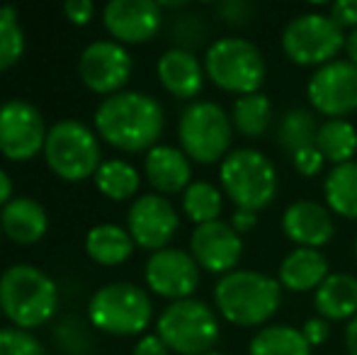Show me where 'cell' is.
<instances>
[{"label":"cell","mask_w":357,"mask_h":355,"mask_svg":"<svg viewBox=\"0 0 357 355\" xmlns=\"http://www.w3.org/2000/svg\"><path fill=\"white\" fill-rule=\"evenodd\" d=\"M165 127L163 105L142 90H122L105 98L95 109V132L119 151L149 153L158 146Z\"/></svg>","instance_id":"cell-1"},{"label":"cell","mask_w":357,"mask_h":355,"mask_svg":"<svg viewBox=\"0 0 357 355\" xmlns=\"http://www.w3.org/2000/svg\"><path fill=\"white\" fill-rule=\"evenodd\" d=\"M216 312L236 326H260L282 304V285L260 270H234L219 278L214 287Z\"/></svg>","instance_id":"cell-2"},{"label":"cell","mask_w":357,"mask_h":355,"mask_svg":"<svg viewBox=\"0 0 357 355\" xmlns=\"http://www.w3.org/2000/svg\"><path fill=\"white\" fill-rule=\"evenodd\" d=\"M0 309L15 328H37L59 309V287L42 268L17 263L0 275Z\"/></svg>","instance_id":"cell-3"},{"label":"cell","mask_w":357,"mask_h":355,"mask_svg":"<svg viewBox=\"0 0 357 355\" xmlns=\"http://www.w3.org/2000/svg\"><path fill=\"white\" fill-rule=\"evenodd\" d=\"M221 192L236 204V209L260 212L270 207L278 195V168L258 149H234L219 166Z\"/></svg>","instance_id":"cell-4"},{"label":"cell","mask_w":357,"mask_h":355,"mask_svg":"<svg viewBox=\"0 0 357 355\" xmlns=\"http://www.w3.org/2000/svg\"><path fill=\"white\" fill-rule=\"evenodd\" d=\"M204 73L219 90L238 98L260 93L265 83V59L253 42L241 37H221L204 54Z\"/></svg>","instance_id":"cell-5"},{"label":"cell","mask_w":357,"mask_h":355,"mask_svg":"<svg viewBox=\"0 0 357 355\" xmlns=\"http://www.w3.org/2000/svg\"><path fill=\"white\" fill-rule=\"evenodd\" d=\"M178 139L185 156L202 166H212L229 156L234 122L221 105L212 100H195L180 114Z\"/></svg>","instance_id":"cell-6"},{"label":"cell","mask_w":357,"mask_h":355,"mask_svg":"<svg viewBox=\"0 0 357 355\" xmlns=\"http://www.w3.org/2000/svg\"><path fill=\"white\" fill-rule=\"evenodd\" d=\"M219 319L216 312L202 299H178L160 312L155 333L178 355L212 353L219 341Z\"/></svg>","instance_id":"cell-7"},{"label":"cell","mask_w":357,"mask_h":355,"mask_svg":"<svg viewBox=\"0 0 357 355\" xmlns=\"http://www.w3.org/2000/svg\"><path fill=\"white\" fill-rule=\"evenodd\" d=\"M88 317L98 331L112 336H139L153 319V302L134 282H109L93 294Z\"/></svg>","instance_id":"cell-8"},{"label":"cell","mask_w":357,"mask_h":355,"mask_svg":"<svg viewBox=\"0 0 357 355\" xmlns=\"http://www.w3.org/2000/svg\"><path fill=\"white\" fill-rule=\"evenodd\" d=\"M44 161L66 183H80L100 168V144L95 132L78 119H61L49 127L44 142Z\"/></svg>","instance_id":"cell-9"},{"label":"cell","mask_w":357,"mask_h":355,"mask_svg":"<svg viewBox=\"0 0 357 355\" xmlns=\"http://www.w3.org/2000/svg\"><path fill=\"white\" fill-rule=\"evenodd\" d=\"M343 27L331 15L304 13L289 20L282 32V52L296 66H326L345 49Z\"/></svg>","instance_id":"cell-10"},{"label":"cell","mask_w":357,"mask_h":355,"mask_svg":"<svg viewBox=\"0 0 357 355\" xmlns=\"http://www.w3.org/2000/svg\"><path fill=\"white\" fill-rule=\"evenodd\" d=\"M47 124L32 103L13 98L0 105V153L10 161H29L44 151Z\"/></svg>","instance_id":"cell-11"},{"label":"cell","mask_w":357,"mask_h":355,"mask_svg":"<svg viewBox=\"0 0 357 355\" xmlns=\"http://www.w3.org/2000/svg\"><path fill=\"white\" fill-rule=\"evenodd\" d=\"M311 107L328 119H343L357 112V66L348 59H335L316 68L306 86Z\"/></svg>","instance_id":"cell-12"},{"label":"cell","mask_w":357,"mask_h":355,"mask_svg":"<svg viewBox=\"0 0 357 355\" xmlns=\"http://www.w3.org/2000/svg\"><path fill=\"white\" fill-rule=\"evenodd\" d=\"M134 61L127 47L114 39H100L83 49L78 61V73L85 88L98 95H114L122 93L127 81L132 78Z\"/></svg>","instance_id":"cell-13"},{"label":"cell","mask_w":357,"mask_h":355,"mask_svg":"<svg viewBox=\"0 0 357 355\" xmlns=\"http://www.w3.org/2000/svg\"><path fill=\"white\" fill-rule=\"evenodd\" d=\"M180 227V217L168 197L158 192L139 195L127 214V232L146 251H163Z\"/></svg>","instance_id":"cell-14"},{"label":"cell","mask_w":357,"mask_h":355,"mask_svg":"<svg viewBox=\"0 0 357 355\" xmlns=\"http://www.w3.org/2000/svg\"><path fill=\"white\" fill-rule=\"evenodd\" d=\"M146 285L153 294L170 302L190 299L199 285V266L183 248H163L149 256L144 270Z\"/></svg>","instance_id":"cell-15"},{"label":"cell","mask_w":357,"mask_h":355,"mask_svg":"<svg viewBox=\"0 0 357 355\" xmlns=\"http://www.w3.org/2000/svg\"><path fill=\"white\" fill-rule=\"evenodd\" d=\"M163 10L153 0H109L102 8V24L114 42L144 44L160 29Z\"/></svg>","instance_id":"cell-16"},{"label":"cell","mask_w":357,"mask_h":355,"mask_svg":"<svg viewBox=\"0 0 357 355\" xmlns=\"http://www.w3.org/2000/svg\"><path fill=\"white\" fill-rule=\"evenodd\" d=\"M190 253L197 261V266L207 273H234L243 253L241 234L229 222H209L195 227L190 236Z\"/></svg>","instance_id":"cell-17"},{"label":"cell","mask_w":357,"mask_h":355,"mask_svg":"<svg viewBox=\"0 0 357 355\" xmlns=\"http://www.w3.org/2000/svg\"><path fill=\"white\" fill-rule=\"evenodd\" d=\"M282 232L296 248H316L331 243L335 236L333 212L314 199L291 202L282 214Z\"/></svg>","instance_id":"cell-18"},{"label":"cell","mask_w":357,"mask_h":355,"mask_svg":"<svg viewBox=\"0 0 357 355\" xmlns=\"http://www.w3.org/2000/svg\"><path fill=\"white\" fill-rule=\"evenodd\" d=\"M155 71H158L160 86L178 100L197 98L204 88V78H207L204 63H199V59L192 52L178 47L163 52Z\"/></svg>","instance_id":"cell-19"},{"label":"cell","mask_w":357,"mask_h":355,"mask_svg":"<svg viewBox=\"0 0 357 355\" xmlns=\"http://www.w3.org/2000/svg\"><path fill=\"white\" fill-rule=\"evenodd\" d=\"M144 173L151 188L165 197V195L185 192L190 188L192 166H190V158L185 156L183 149L158 144V146H153L146 153Z\"/></svg>","instance_id":"cell-20"},{"label":"cell","mask_w":357,"mask_h":355,"mask_svg":"<svg viewBox=\"0 0 357 355\" xmlns=\"http://www.w3.org/2000/svg\"><path fill=\"white\" fill-rule=\"evenodd\" d=\"M0 229L15 243H37L49 229L47 209L32 197H13V202L5 204L0 212Z\"/></svg>","instance_id":"cell-21"},{"label":"cell","mask_w":357,"mask_h":355,"mask_svg":"<svg viewBox=\"0 0 357 355\" xmlns=\"http://www.w3.org/2000/svg\"><path fill=\"white\" fill-rule=\"evenodd\" d=\"M331 275L328 258L316 248H294L280 266L278 280L289 292H311Z\"/></svg>","instance_id":"cell-22"},{"label":"cell","mask_w":357,"mask_h":355,"mask_svg":"<svg viewBox=\"0 0 357 355\" xmlns=\"http://www.w3.org/2000/svg\"><path fill=\"white\" fill-rule=\"evenodd\" d=\"M314 307L326 322H350L357 314V278L331 273L314 292Z\"/></svg>","instance_id":"cell-23"},{"label":"cell","mask_w":357,"mask_h":355,"mask_svg":"<svg viewBox=\"0 0 357 355\" xmlns=\"http://www.w3.org/2000/svg\"><path fill=\"white\" fill-rule=\"evenodd\" d=\"M134 239L117 224H98L85 236V253L100 266H122L134 253Z\"/></svg>","instance_id":"cell-24"},{"label":"cell","mask_w":357,"mask_h":355,"mask_svg":"<svg viewBox=\"0 0 357 355\" xmlns=\"http://www.w3.org/2000/svg\"><path fill=\"white\" fill-rule=\"evenodd\" d=\"M326 204L343 219H357V161L340 163L324 180Z\"/></svg>","instance_id":"cell-25"},{"label":"cell","mask_w":357,"mask_h":355,"mask_svg":"<svg viewBox=\"0 0 357 355\" xmlns=\"http://www.w3.org/2000/svg\"><path fill=\"white\" fill-rule=\"evenodd\" d=\"M273 117H275L273 103L263 93L243 95V98L236 100L234 109H231L234 129L245 139L265 137L270 132V127H273Z\"/></svg>","instance_id":"cell-26"},{"label":"cell","mask_w":357,"mask_h":355,"mask_svg":"<svg viewBox=\"0 0 357 355\" xmlns=\"http://www.w3.org/2000/svg\"><path fill=\"white\" fill-rule=\"evenodd\" d=\"M248 355H311V346L306 343L301 328L275 324L260 328L250 338Z\"/></svg>","instance_id":"cell-27"},{"label":"cell","mask_w":357,"mask_h":355,"mask_svg":"<svg viewBox=\"0 0 357 355\" xmlns=\"http://www.w3.org/2000/svg\"><path fill=\"white\" fill-rule=\"evenodd\" d=\"M319 127L316 124V114L306 107H289L282 112L278 122V144L287 153L294 156L296 151L306 146H316V137H319Z\"/></svg>","instance_id":"cell-28"},{"label":"cell","mask_w":357,"mask_h":355,"mask_svg":"<svg viewBox=\"0 0 357 355\" xmlns=\"http://www.w3.org/2000/svg\"><path fill=\"white\" fill-rule=\"evenodd\" d=\"M95 185L107 199L114 202H124V199H132L139 192V185H142V176L139 171L124 158H109L102 161L95 173Z\"/></svg>","instance_id":"cell-29"},{"label":"cell","mask_w":357,"mask_h":355,"mask_svg":"<svg viewBox=\"0 0 357 355\" xmlns=\"http://www.w3.org/2000/svg\"><path fill=\"white\" fill-rule=\"evenodd\" d=\"M316 149H319L326 161H331L333 166L353 161V156L357 151V129L348 119H326L319 127Z\"/></svg>","instance_id":"cell-30"},{"label":"cell","mask_w":357,"mask_h":355,"mask_svg":"<svg viewBox=\"0 0 357 355\" xmlns=\"http://www.w3.org/2000/svg\"><path fill=\"white\" fill-rule=\"evenodd\" d=\"M216 185L207 183V180H197L190 183V188L183 192V212L192 219L195 224H209L216 222L224 209V197Z\"/></svg>","instance_id":"cell-31"},{"label":"cell","mask_w":357,"mask_h":355,"mask_svg":"<svg viewBox=\"0 0 357 355\" xmlns=\"http://www.w3.org/2000/svg\"><path fill=\"white\" fill-rule=\"evenodd\" d=\"M24 32L17 22V10L5 5L0 8V71H8L22 59Z\"/></svg>","instance_id":"cell-32"},{"label":"cell","mask_w":357,"mask_h":355,"mask_svg":"<svg viewBox=\"0 0 357 355\" xmlns=\"http://www.w3.org/2000/svg\"><path fill=\"white\" fill-rule=\"evenodd\" d=\"M54 341L63 355H88L95 346L90 326L78 317H63L54 328Z\"/></svg>","instance_id":"cell-33"},{"label":"cell","mask_w":357,"mask_h":355,"mask_svg":"<svg viewBox=\"0 0 357 355\" xmlns=\"http://www.w3.org/2000/svg\"><path fill=\"white\" fill-rule=\"evenodd\" d=\"M0 355H47L42 341L22 328H0Z\"/></svg>","instance_id":"cell-34"},{"label":"cell","mask_w":357,"mask_h":355,"mask_svg":"<svg viewBox=\"0 0 357 355\" xmlns=\"http://www.w3.org/2000/svg\"><path fill=\"white\" fill-rule=\"evenodd\" d=\"M204 34H207V27H204L202 17L197 15H180L173 24V39L178 42V49H188L202 44Z\"/></svg>","instance_id":"cell-35"},{"label":"cell","mask_w":357,"mask_h":355,"mask_svg":"<svg viewBox=\"0 0 357 355\" xmlns=\"http://www.w3.org/2000/svg\"><path fill=\"white\" fill-rule=\"evenodd\" d=\"M216 13H219V17L224 20L229 27H245V24L253 20L255 8L248 0H226V3H219Z\"/></svg>","instance_id":"cell-36"},{"label":"cell","mask_w":357,"mask_h":355,"mask_svg":"<svg viewBox=\"0 0 357 355\" xmlns=\"http://www.w3.org/2000/svg\"><path fill=\"white\" fill-rule=\"evenodd\" d=\"M291 163H294V168H296V173H299V176L314 178L316 173H321L326 158L316 146H306V149H301V151H296L294 156H291Z\"/></svg>","instance_id":"cell-37"},{"label":"cell","mask_w":357,"mask_h":355,"mask_svg":"<svg viewBox=\"0 0 357 355\" xmlns=\"http://www.w3.org/2000/svg\"><path fill=\"white\" fill-rule=\"evenodd\" d=\"M301 333H304L306 343H309L311 348L324 346V343L331 338V324L326 322L324 317H311L309 322L301 326Z\"/></svg>","instance_id":"cell-38"},{"label":"cell","mask_w":357,"mask_h":355,"mask_svg":"<svg viewBox=\"0 0 357 355\" xmlns=\"http://www.w3.org/2000/svg\"><path fill=\"white\" fill-rule=\"evenodd\" d=\"M331 17L335 20L338 27H357V0H338V3L331 5Z\"/></svg>","instance_id":"cell-39"},{"label":"cell","mask_w":357,"mask_h":355,"mask_svg":"<svg viewBox=\"0 0 357 355\" xmlns=\"http://www.w3.org/2000/svg\"><path fill=\"white\" fill-rule=\"evenodd\" d=\"M63 13L73 24H88L95 15V5L90 0H68L63 5Z\"/></svg>","instance_id":"cell-40"},{"label":"cell","mask_w":357,"mask_h":355,"mask_svg":"<svg viewBox=\"0 0 357 355\" xmlns=\"http://www.w3.org/2000/svg\"><path fill=\"white\" fill-rule=\"evenodd\" d=\"M132 355H170V348L165 346L158 333H146V336L139 338Z\"/></svg>","instance_id":"cell-41"},{"label":"cell","mask_w":357,"mask_h":355,"mask_svg":"<svg viewBox=\"0 0 357 355\" xmlns=\"http://www.w3.org/2000/svg\"><path fill=\"white\" fill-rule=\"evenodd\" d=\"M231 227L236 229V234H250L258 227V212H248V209H236L231 214Z\"/></svg>","instance_id":"cell-42"},{"label":"cell","mask_w":357,"mask_h":355,"mask_svg":"<svg viewBox=\"0 0 357 355\" xmlns=\"http://www.w3.org/2000/svg\"><path fill=\"white\" fill-rule=\"evenodd\" d=\"M13 202V178L0 168V207Z\"/></svg>","instance_id":"cell-43"},{"label":"cell","mask_w":357,"mask_h":355,"mask_svg":"<svg viewBox=\"0 0 357 355\" xmlns=\"http://www.w3.org/2000/svg\"><path fill=\"white\" fill-rule=\"evenodd\" d=\"M345 348H348V355H357V314L348 322V328H345Z\"/></svg>","instance_id":"cell-44"},{"label":"cell","mask_w":357,"mask_h":355,"mask_svg":"<svg viewBox=\"0 0 357 355\" xmlns=\"http://www.w3.org/2000/svg\"><path fill=\"white\" fill-rule=\"evenodd\" d=\"M345 54H348V61L357 66V27L350 29L345 37Z\"/></svg>","instance_id":"cell-45"},{"label":"cell","mask_w":357,"mask_h":355,"mask_svg":"<svg viewBox=\"0 0 357 355\" xmlns=\"http://www.w3.org/2000/svg\"><path fill=\"white\" fill-rule=\"evenodd\" d=\"M204 355H224V353H219V351H212V353H204Z\"/></svg>","instance_id":"cell-46"},{"label":"cell","mask_w":357,"mask_h":355,"mask_svg":"<svg viewBox=\"0 0 357 355\" xmlns=\"http://www.w3.org/2000/svg\"><path fill=\"white\" fill-rule=\"evenodd\" d=\"M355 258H357V243H355Z\"/></svg>","instance_id":"cell-47"},{"label":"cell","mask_w":357,"mask_h":355,"mask_svg":"<svg viewBox=\"0 0 357 355\" xmlns=\"http://www.w3.org/2000/svg\"><path fill=\"white\" fill-rule=\"evenodd\" d=\"M0 234H3V229H0Z\"/></svg>","instance_id":"cell-48"},{"label":"cell","mask_w":357,"mask_h":355,"mask_svg":"<svg viewBox=\"0 0 357 355\" xmlns=\"http://www.w3.org/2000/svg\"><path fill=\"white\" fill-rule=\"evenodd\" d=\"M0 312H3V309H0Z\"/></svg>","instance_id":"cell-49"}]
</instances>
